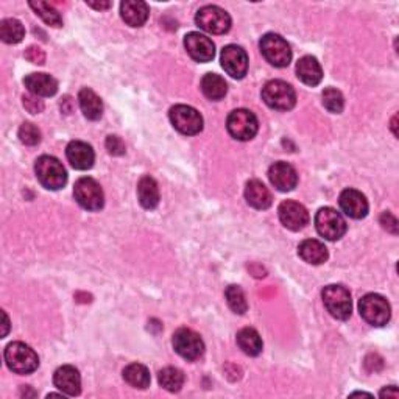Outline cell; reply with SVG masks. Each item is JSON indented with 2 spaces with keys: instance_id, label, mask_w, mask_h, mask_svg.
<instances>
[{
  "instance_id": "obj_35",
  "label": "cell",
  "mask_w": 399,
  "mask_h": 399,
  "mask_svg": "<svg viewBox=\"0 0 399 399\" xmlns=\"http://www.w3.org/2000/svg\"><path fill=\"white\" fill-rule=\"evenodd\" d=\"M19 139H21V142L26 145H30V147L38 145L39 142H41V131L38 130L36 125L26 122V123H22L19 128Z\"/></svg>"
},
{
  "instance_id": "obj_18",
  "label": "cell",
  "mask_w": 399,
  "mask_h": 399,
  "mask_svg": "<svg viewBox=\"0 0 399 399\" xmlns=\"http://www.w3.org/2000/svg\"><path fill=\"white\" fill-rule=\"evenodd\" d=\"M340 208L351 218H364L369 214V201H366L365 195L356 189H347L340 193Z\"/></svg>"
},
{
  "instance_id": "obj_11",
  "label": "cell",
  "mask_w": 399,
  "mask_h": 399,
  "mask_svg": "<svg viewBox=\"0 0 399 399\" xmlns=\"http://www.w3.org/2000/svg\"><path fill=\"white\" fill-rule=\"evenodd\" d=\"M170 122L186 136H195L203 130V117L197 109L187 105H176L170 109Z\"/></svg>"
},
{
  "instance_id": "obj_3",
  "label": "cell",
  "mask_w": 399,
  "mask_h": 399,
  "mask_svg": "<svg viewBox=\"0 0 399 399\" xmlns=\"http://www.w3.org/2000/svg\"><path fill=\"white\" fill-rule=\"evenodd\" d=\"M359 312L362 318L371 326H386L392 317L388 301L382 295L369 293L359 301Z\"/></svg>"
},
{
  "instance_id": "obj_9",
  "label": "cell",
  "mask_w": 399,
  "mask_h": 399,
  "mask_svg": "<svg viewBox=\"0 0 399 399\" xmlns=\"http://www.w3.org/2000/svg\"><path fill=\"white\" fill-rule=\"evenodd\" d=\"M317 231L327 240H339L347 232V222L340 213L332 208H322L315 215Z\"/></svg>"
},
{
  "instance_id": "obj_15",
  "label": "cell",
  "mask_w": 399,
  "mask_h": 399,
  "mask_svg": "<svg viewBox=\"0 0 399 399\" xmlns=\"http://www.w3.org/2000/svg\"><path fill=\"white\" fill-rule=\"evenodd\" d=\"M184 47L187 53L191 55V58L198 62L213 61L215 57L214 43L208 36L198 33V31H192V33L186 35Z\"/></svg>"
},
{
  "instance_id": "obj_28",
  "label": "cell",
  "mask_w": 399,
  "mask_h": 399,
  "mask_svg": "<svg viewBox=\"0 0 399 399\" xmlns=\"http://www.w3.org/2000/svg\"><path fill=\"white\" fill-rule=\"evenodd\" d=\"M201 91L209 100H222L228 92V84L220 75L206 74L201 78Z\"/></svg>"
},
{
  "instance_id": "obj_5",
  "label": "cell",
  "mask_w": 399,
  "mask_h": 399,
  "mask_svg": "<svg viewBox=\"0 0 399 399\" xmlns=\"http://www.w3.org/2000/svg\"><path fill=\"white\" fill-rule=\"evenodd\" d=\"M262 100L278 111H288L296 103V94L291 84L283 80H271L264 86Z\"/></svg>"
},
{
  "instance_id": "obj_22",
  "label": "cell",
  "mask_w": 399,
  "mask_h": 399,
  "mask_svg": "<svg viewBox=\"0 0 399 399\" xmlns=\"http://www.w3.org/2000/svg\"><path fill=\"white\" fill-rule=\"evenodd\" d=\"M245 198L249 206L254 209H267L271 206V193L259 179H252L245 187Z\"/></svg>"
},
{
  "instance_id": "obj_19",
  "label": "cell",
  "mask_w": 399,
  "mask_h": 399,
  "mask_svg": "<svg viewBox=\"0 0 399 399\" xmlns=\"http://www.w3.org/2000/svg\"><path fill=\"white\" fill-rule=\"evenodd\" d=\"M66 156L70 166L77 170H88L94 166L96 154H94L92 147L82 140H72L66 148Z\"/></svg>"
},
{
  "instance_id": "obj_8",
  "label": "cell",
  "mask_w": 399,
  "mask_h": 399,
  "mask_svg": "<svg viewBox=\"0 0 399 399\" xmlns=\"http://www.w3.org/2000/svg\"><path fill=\"white\" fill-rule=\"evenodd\" d=\"M75 200L86 210H100L105 205V195L100 184L94 178L83 176L74 187Z\"/></svg>"
},
{
  "instance_id": "obj_24",
  "label": "cell",
  "mask_w": 399,
  "mask_h": 399,
  "mask_svg": "<svg viewBox=\"0 0 399 399\" xmlns=\"http://www.w3.org/2000/svg\"><path fill=\"white\" fill-rule=\"evenodd\" d=\"M296 75L300 80L308 86H317L323 78V70L317 58L303 57L296 64Z\"/></svg>"
},
{
  "instance_id": "obj_37",
  "label": "cell",
  "mask_w": 399,
  "mask_h": 399,
  "mask_svg": "<svg viewBox=\"0 0 399 399\" xmlns=\"http://www.w3.org/2000/svg\"><path fill=\"white\" fill-rule=\"evenodd\" d=\"M22 100H23V106H26L27 111L31 114H38L44 109L43 100H39V97L36 96H23Z\"/></svg>"
},
{
  "instance_id": "obj_2",
  "label": "cell",
  "mask_w": 399,
  "mask_h": 399,
  "mask_svg": "<svg viewBox=\"0 0 399 399\" xmlns=\"http://www.w3.org/2000/svg\"><path fill=\"white\" fill-rule=\"evenodd\" d=\"M5 362L13 373L30 374L38 370L39 357L26 343L14 342L5 349Z\"/></svg>"
},
{
  "instance_id": "obj_12",
  "label": "cell",
  "mask_w": 399,
  "mask_h": 399,
  "mask_svg": "<svg viewBox=\"0 0 399 399\" xmlns=\"http://www.w3.org/2000/svg\"><path fill=\"white\" fill-rule=\"evenodd\" d=\"M172 343H174L176 353L187 361H197L205 353V343H203L200 335L192 330H187V327L178 330L174 334Z\"/></svg>"
},
{
  "instance_id": "obj_23",
  "label": "cell",
  "mask_w": 399,
  "mask_h": 399,
  "mask_svg": "<svg viewBox=\"0 0 399 399\" xmlns=\"http://www.w3.org/2000/svg\"><path fill=\"white\" fill-rule=\"evenodd\" d=\"M298 254L304 262L312 264V265H320L327 261V248L325 244L315 239H306L303 240L298 247Z\"/></svg>"
},
{
  "instance_id": "obj_1",
  "label": "cell",
  "mask_w": 399,
  "mask_h": 399,
  "mask_svg": "<svg viewBox=\"0 0 399 399\" xmlns=\"http://www.w3.org/2000/svg\"><path fill=\"white\" fill-rule=\"evenodd\" d=\"M35 172L36 176L39 179L45 189L50 191H60L67 183V172L62 167V164L53 158V156H41V158L36 159L35 164Z\"/></svg>"
},
{
  "instance_id": "obj_4",
  "label": "cell",
  "mask_w": 399,
  "mask_h": 399,
  "mask_svg": "<svg viewBox=\"0 0 399 399\" xmlns=\"http://www.w3.org/2000/svg\"><path fill=\"white\" fill-rule=\"evenodd\" d=\"M323 303L327 312L337 320H348L353 312V301L347 287L339 284L326 286L322 292Z\"/></svg>"
},
{
  "instance_id": "obj_34",
  "label": "cell",
  "mask_w": 399,
  "mask_h": 399,
  "mask_svg": "<svg viewBox=\"0 0 399 399\" xmlns=\"http://www.w3.org/2000/svg\"><path fill=\"white\" fill-rule=\"evenodd\" d=\"M323 105L330 113L340 114L345 108V99H343L342 92L335 88H327L323 91Z\"/></svg>"
},
{
  "instance_id": "obj_21",
  "label": "cell",
  "mask_w": 399,
  "mask_h": 399,
  "mask_svg": "<svg viewBox=\"0 0 399 399\" xmlns=\"http://www.w3.org/2000/svg\"><path fill=\"white\" fill-rule=\"evenodd\" d=\"M148 5L140 0H127L120 4V16L122 19L128 23L130 27H142L148 19Z\"/></svg>"
},
{
  "instance_id": "obj_40",
  "label": "cell",
  "mask_w": 399,
  "mask_h": 399,
  "mask_svg": "<svg viewBox=\"0 0 399 399\" xmlns=\"http://www.w3.org/2000/svg\"><path fill=\"white\" fill-rule=\"evenodd\" d=\"M388 398V396H392V398H398L399 396V393H398V390H396V387L395 386H390L388 388H384L381 392V398Z\"/></svg>"
},
{
  "instance_id": "obj_33",
  "label": "cell",
  "mask_w": 399,
  "mask_h": 399,
  "mask_svg": "<svg viewBox=\"0 0 399 399\" xmlns=\"http://www.w3.org/2000/svg\"><path fill=\"white\" fill-rule=\"evenodd\" d=\"M226 300L232 312H236L239 315H244L248 309V303L245 298L244 291L239 286H230L226 288Z\"/></svg>"
},
{
  "instance_id": "obj_30",
  "label": "cell",
  "mask_w": 399,
  "mask_h": 399,
  "mask_svg": "<svg viewBox=\"0 0 399 399\" xmlns=\"http://www.w3.org/2000/svg\"><path fill=\"white\" fill-rule=\"evenodd\" d=\"M26 36V28L18 19H4L0 22V38L6 44H19Z\"/></svg>"
},
{
  "instance_id": "obj_26",
  "label": "cell",
  "mask_w": 399,
  "mask_h": 399,
  "mask_svg": "<svg viewBox=\"0 0 399 399\" xmlns=\"http://www.w3.org/2000/svg\"><path fill=\"white\" fill-rule=\"evenodd\" d=\"M78 101H80V108L89 120H99L101 114H103V103H101L100 97L96 92L84 88L78 94Z\"/></svg>"
},
{
  "instance_id": "obj_6",
  "label": "cell",
  "mask_w": 399,
  "mask_h": 399,
  "mask_svg": "<svg viewBox=\"0 0 399 399\" xmlns=\"http://www.w3.org/2000/svg\"><path fill=\"white\" fill-rule=\"evenodd\" d=\"M261 52L264 58L275 67H287L292 61L291 45L283 36L276 33H267L261 39Z\"/></svg>"
},
{
  "instance_id": "obj_25",
  "label": "cell",
  "mask_w": 399,
  "mask_h": 399,
  "mask_svg": "<svg viewBox=\"0 0 399 399\" xmlns=\"http://www.w3.org/2000/svg\"><path fill=\"white\" fill-rule=\"evenodd\" d=\"M137 198L145 209H154L159 205V187L152 176H142L137 183Z\"/></svg>"
},
{
  "instance_id": "obj_17",
  "label": "cell",
  "mask_w": 399,
  "mask_h": 399,
  "mask_svg": "<svg viewBox=\"0 0 399 399\" xmlns=\"http://www.w3.org/2000/svg\"><path fill=\"white\" fill-rule=\"evenodd\" d=\"M269 178L271 184L281 192H291L295 189L296 184H298V175H296V170L293 169V166L284 161L273 164L269 170Z\"/></svg>"
},
{
  "instance_id": "obj_7",
  "label": "cell",
  "mask_w": 399,
  "mask_h": 399,
  "mask_svg": "<svg viewBox=\"0 0 399 399\" xmlns=\"http://www.w3.org/2000/svg\"><path fill=\"white\" fill-rule=\"evenodd\" d=\"M195 22L201 30L213 35H225L231 28L230 14L217 5H206L200 8L197 16H195Z\"/></svg>"
},
{
  "instance_id": "obj_10",
  "label": "cell",
  "mask_w": 399,
  "mask_h": 399,
  "mask_svg": "<svg viewBox=\"0 0 399 399\" xmlns=\"http://www.w3.org/2000/svg\"><path fill=\"white\" fill-rule=\"evenodd\" d=\"M226 127H228V133L237 140H252L257 130H259V123H257L256 116L248 111V109H236L228 116L226 120Z\"/></svg>"
},
{
  "instance_id": "obj_14",
  "label": "cell",
  "mask_w": 399,
  "mask_h": 399,
  "mask_svg": "<svg viewBox=\"0 0 399 399\" xmlns=\"http://www.w3.org/2000/svg\"><path fill=\"white\" fill-rule=\"evenodd\" d=\"M279 220L287 230L291 231H300L304 226L309 223V213L308 209L298 201L287 200L279 205Z\"/></svg>"
},
{
  "instance_id": "obj_42",
  "label": "cell",
  "mask_w": 399,
  "mask_h": 399,
  "mask_svg": "<svg viewBox=\"0 0 399 399\" xmlns=\"http://www.w3.org/2000/svg\"><path fill=\"white\" fill-rule=\"evenodd\" d=\"M2 315H4V327H5V330H4V334H2V335H4V337H6L8 330H10V322H8V317H6L5 312H4V314H2Z\"/></svg>"
},
{
  "instance_id": "obj_38",
  "label": "cell",
  "mask_w": 399,
  "mask_h": 399,
  "mask_svg": "<svg viewBox=\"0 0 399 399\" xmlns=\"http://www.w3.org/2000/svg\"><path fill=\"white\" fill-rule=\"evenodd\" d=\"M381 225H382V228L387 230L388 232H392V234H398V231H399L396 217L393 214H390V213H384L381 215Z\"/></svg>"
},
{
  "instance_id": "obj_32",
  "label": "cell",
  "mask_w": 399,
  "mask_h": 399,
  "mask_svg": "<svg viewBox=\"0 0 399 399\" xmlns=\"http://www.w3.org/2000/svg\"><path fill=\"white\" fill-rule=\"evenodd\" d=\"M28 5H30V8H33V11L47 23V26H50V27H61L62 26L61 14L57 10H55V8L50 4L30 2Z\"/></svg>"
},
{
  "instance_id": "obj_13",
  "label": "cell",
  "mask_w": 399,
  "mask_h": 399,
  "mask_svg": "<svg viewBox=\"0 0 399 399\" xmlns=\"http://www.w3.org/2000/svg\"><path fill=\"white\" fill-rule=\"evenodd\" d=\"M222 67L232 78H244L248 72L247 52L239 45H226L222 50Z\"/></svg>"
},
{
  "instance_id": "obj_16",
  "label": "cell",
  "mask_w": 399,
  "mask_h": 399,
  "mask_svg": "<svg viewBox=\"0 0 399 399\" xmlns=\"http://www.w3.org/2000/svg\"><path fill=\"white\" fill-rule=\"evenodd\" d=\"M53 384L66 396H78L82 392L80 373L72 365H62L53 374Z\"/></svg>"
},
{
  "instance_id": "obj_20",
  "label": "cell",
  "mask_w": 399,
  "mask_h": 399,
  "mask_svg": "<svg viewBox=\"0 0 399 399\" xmlns=\"http://www.w3.org/2000/svg\"><path fill=\"white\" fill-rule=\"evenodd\" d=\"M23 84L36 97H52L58 91V82L49 74H30Z\"/></svg>"
},
{
  "instance_id": "obj_27",
  "label": "cell",
  "mask_w": 399,
  "mask_h": 399,
  "mask_svg": "<svg viewBox=\"0 0 399 399\" xmlns=\"http://www.w3.org/2000/svg\"><path fill=\"white\" fill-rule=\"evenodd\" d=\"M237 345L247 356H259L262 353V339L253 327H244L237 334Z\"/></svg>"
},
{
  "instance_id": "obj_36",
  "label": "cell",
  "mask_w": 399,
  "mask_h": 399,
  "mask_svg": "<svg viewBox=\"0 0 399 399\" xmlns=\"http://www.w3.org/2000/svg\"><path fill=\"white\" fill-rule=\"evenodd\" d=\"M106 150L113 156H122L125 153V144L120 137L117 136H108L106 137Z\"/></svg>"
},
{
  "instance_id": "obj_41",
  "label": "cell",
  "mask_w": 399,
  "mask_h": 399,
  "mask_svg": "<svg viewBox=\"0 0 399 399\" xmlns=\"http://www.w3.org/2000/svg\"><path fill=\"white\" fill-rule=\"evenodd\" d=\"M88 5L96 8V10H108V8L111 6V4L109 2H88Z\"/></svg>"
},
{
  "instance_id": "obj_29",
  "label": "cell",
  "mask_w": 399,
  "mask_h": 399,
  "mask_svg": "<svg viewBox=\"0 0 399 399\" xmlns=\"http://www.w3.org/2000/svg\"><path fill=\"white\" fill-rule=\"evenodd\" d=\"M123 379L128 382L131 387L144 390L150 386V371L147 370V366L140 364H130L128 366H125L123 370Z\"/></svg>"
},
{
  "instance_id": "obj_31",
  "label": "cell",
  "mask_w": 399,
  "mask_h": 399,
  "mask_svg": "<svg viewBox=\"0 0 399 399\" xmlns=\"http://www.w3.org/2000/svg\"><path fill=\"white\" fill-rule=\"evenodd\" d=\"M158 381L162 388H166L170 393H176L184 386V374L181 370L174 369V366H167L159 371Z\"/></svg>"
},
{
  "instance_id": "obj_39",
  "label": "cell",
  "mask_w": 399,
  "mask_h": 399,
  "mask_svg": "<svg viewBox=\"0 0 399 399\" xmlns=\"http://www.w3.org/2000/svg\"><path fill=\"white\" fill-rule=\"evenodd\" d=\"M26 58L35 64H44L45 62V53L39 49V47H28L26 52Z\"/></svg>"
}]
</instances>
